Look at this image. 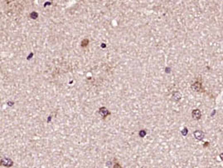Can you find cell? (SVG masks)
Instances as JSON below:
<instances>
[{
	"mask_svg": "<svg viewBox=\"0 0 223 168\" xmlns=\"http://www.w3.org/2000/svg\"><path fill=\"white\" fill-rule=\"evenodd\" d=\"M193 134H194L195 138L197 140H199V141L200 140H202L203 137H204V133L202 132H201V131H196Z\"/></svg>",
	"mask_w": 223,
	"mask_h": 168,
	"instance_id": "obj_1",
	"label": "cell"
},
{
	"mask_svg": "<svg viewBox=\"0 0 223 168\" xmlns=\"http://www.w3.org/2000/svg\"><path fill=\"white\" fill-rule=\"evenodd\" d=\"M201 116H202V114H201V112H200L198 109H196V110H194V111L192 112V117H193L194 119L198 120V119L201 118Z\"/></svg>",
	"mask_w": 223,
	"mask_h": 168,
	"instance_id": "obj_2",
	"label": "cell"
},
{
	"mask_svg": "<svg viewBox=\"0 0 223 168\" xmlns=\"http://www.w3.org/2000/svg\"><path fill=\"white\" fill-rule=\"evenodd\" d=\"M2 163H3V166H6V167L12 166V164H13L12 161L9 160V159H8V158H4V159H3V160H2Z\"/></svg>",
	"mask_w": 223,
	"mask_h": 168,
	"instance_id": "obj_3",
	"label": "cell"
},
{
	"mask_svg": "<svg viewBox=\"0 0 223 168\" xmlns=\"http://www.w3.org/2000/svg\"><path fill=\"white\" fill-rule=\"evenodd\" d=\"M192 88L195 90V91H197V92H199L200 90H201V88H202V86H201V84L198 83V82H196V83H194L193 85H192Z\"/></svg>",
	"mask_w": 223,
	"mask_h": 168,
	"instance_id": "obj_4",
	"label": "cell"
},
{
	"mask_svg": "<svg viewBox=\"0 0 223 168\" xmlns=\"http://www.w3.org/2000/svg\"><path fill=\"white\" fill-rule=\"evenodd\" d=\"M100 114L103 116L104 117H106V116L109 114V112H108V111H107L105 108H101V109H100Z\"/></svg>",
	"mask_w": 223,
	"mask_h": 168,
	"instance_id": "obj_5",
	"label": "cell"
},
{
	"mask_svg": "<svg viewBox=\"0 0 223 168\" xmlns=\"http://www.w3.org/2000/svg\"><path fill=\"white\" fill-rule=\"evenodd\" d=\"M173 97H174V99H175L176 101H177V100H179V99L181 98V95H180V93L176 92L175 94L173 95Z\"/></svg>",
	"mask_w": 223,
	"mask_h": 168,
	"instance_id": "obj_6",
	"label": "cell"
},
{
	"mask_svg": "<svg viewBox=\"0 0 223 168\" xmlns=\"http://www.w3.org/2000/svg\"><path fill=\"white\" fill-rule=\"evenodd\" d=\"M187 133H188V130H187V128H184L183 131H182V134H183V136H186Z\"/></svg>",
	"mask_w": 223,
	"mask_h": 168,
	"instance_id": "obj_7",
	"label": "cell"
},
{
	"mask_svg": "<svg viewBox=\"0 0 223 168\" xmlns=\"http://www.w3.org/2000/svg\"><path fill=\"white\" fill-rule=\"evenodd\" d=\"M31 17H32V18H36L38 17V14L36 13H32V14H31Z\"/></svg>",
	"mask_w": 223,
	"mask_h": 168,
	"instance_id": "obj_8",
	"label": "cell"
},
{
	"mask_svg": "<svg viewBox=\"0 0 223 168\" xmlns=\"http://www.w3.org/2000/svg\"><path fill=\"white\" fill-rule=\"evenodd\" d=\"M220 158H221V160L223 161V153L220 154Z\"/></svg>",
	"mask_w": 223,
	"mask_h": 168,
	"instance_id": "obj_9",
	"label": "cell"
},
{
	"mask_svg": "<svg viewBox=\"0 0 223 168\" xmlns=\"http://www.w3.org/2000/svg\"><path fill=\"white\" fill-rule=\"evenodd\" d=\"M144 135H145V132H140V136H143Z\"/></svg>",
	"mask_w": 223,
	"mask_h": 168,
	"instance_id": "obj_10",
	"label": "cell"
}]
</instances>
